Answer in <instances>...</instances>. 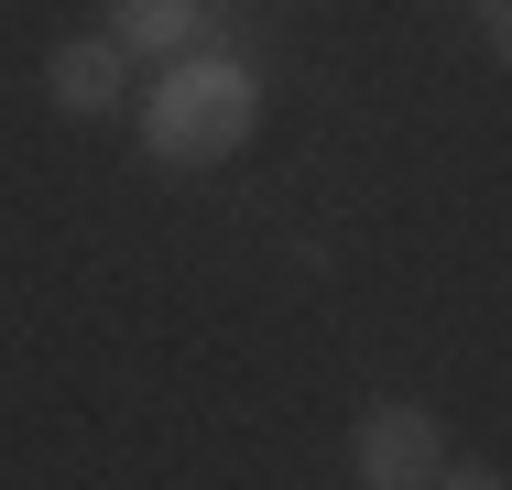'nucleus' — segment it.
Wrapping results in <instances>:
<instances>
[{
  "mask_svg": "<svg viewBox=\"0 0 512 490\" xmlns=\"http://www.w3.org/2000/svg\"><path fill=\"white\" fill-rule=\"evenodd\" d=\"M44 98H55V109H66V120H99L109 98H120V44H88V33H77V44H55V55H44Z\"/></svg>",
  "mask_w": 512,
  "mask_h": 490,
  "instance_id": "3",
  "label": "nucleus"
},
{
  "mask_svg": "<svg viewBox=\"0 0 512 490\" xmlns=\"http://www.w3.org/2000/svg\"><path fill=\"white\" fill-rule=\"evenodd\" d=\"M109 44H153L175 66L197 44V0H109Z\"/></svg>",
  "mask_w": 512,
  "mask_h": 490,
  "instance_id": "4",
  "label": "nucleus"
},
{
  "mask_svg": "<svg viewBox=\"0 0 512 490\" xmlns=\"http://www.w3.org/2000/svg\"><path fill=\"white\" fill-rule=\"evenodd\" d=\"M480 44H491V55L512 66V0H480Z\"/></svg>",
  "mask_w": 512,
  "mask_h": 490,
  "instance_id": "5",
  "label": "nucleus"
},
{
  "mask_svg": "<svg viewBox=\"0 0 512 490\" xmlns=\"http://www.w3.org/2000/svg\"><path fill=\"white\" fill-rule=\"evenodd\" d=\"M425 490H512V480H502V469H436Z\"/></svg>",
  "mask_w": 512,
  "mask_h": 490,
  "instance_id": "6",
  "label": "nucleus"
},
{
  "mask_svg": "<svg viewBox=\"0 0 512 490\" xmlns=\"http://www.w3.org/2000/svg\"><path fill=\"white\" fill-rule=\"evenodd\" d=\"M436 469H447V436H436L425 403H371L360 414V480L371 490H425Z\"/></svg>",
  "mask_w": 512,
  "mask_h": 490,
  "instance_id": "2",
  "label": "nucleus"
},
{
  "mask_svg": "<svg viewBox=\"0 0 512 490\" xmlns=\"http://www.w3.org/2000/svg\"><path fill=\"white\" fill-rule=\"evenodd\" d=\"M251 120H262V88L240 66H218V55H175L164 88L142 98V142L164 164H229L251 142Z\"/></svg>",
  "mask_w": 512,
  "mask_h": 490,
  "instance_id": "1",
  "label": "nucleus"
}]
</instances>
